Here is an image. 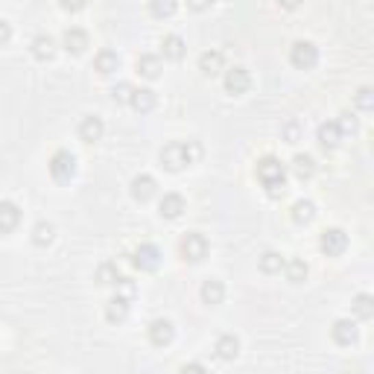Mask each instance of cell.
I'll list each match as a JSON object with an SVG mask.
<instances>
[{
	"label": "cell",
	"mask_w": 374,
	"mask_h": 374,
	"mask_svg": "<svg viewBox=\"0 0 374 374\" xmlns=\"http://www.w3.org/2000/svg\"><path fill=\"white\" fill-rule=\"evenodd\" d=\"M199 144H193V140H187V144H167L161 149V164L167 167L170 173H179V170H184V167H190V164L199 158Z\"/></svg>",
	"instance_id": "1"
},
{
	"label": "cell",
	"mask_w": 374,
	"mask_h": 374,
	"mask_svg": "<svg viewBox=\"0 0 374 374\" xmlns=\"http://www.w3.org/2000/svg\"><path fill=\"white\" fill-rule=\"evenodd\" d=\"M258 179H260L263 187H266L269 196H281L284 184H287V167H284L278 158L266 155V158L258 161Z\"/></svg>",
	"instance_id": "2"
},
{
	"label": "cell",
	"mask_w": 374,
	"mask_h": 374,
	"mask_svg": "<svg viewBox=\"0 0 374 374\" xmlns=\"http://www.w3.org/2000/svg\"><path fill=\"white\" fill-rule=\"evenodd\" d=\"M208 240H205V234H196V231H190V234H184L182 237V246H179V251H182V258L187 260V263H202L205 258H208Z\"/></svg>",
	"instance_id": "3"
},
{
	"label": "cell",
	"mask_w": 374,
	"mask_h": 374,
	"mask_svg": "<svg viewBox=\"0 0 374 374\" xmlns=\"http://www.w3.org/2000/svg\"><path fill=\"white\" fill-rule=\"evenodd\" d=\"M290 62L299 71H313L319 64V47L313 41H295L290 47Z\"/></svg>",
	"instance_id": "4"
},
{
	"label": "cell",
	"mask_w": 374,
	"mask_h": 374,
	"mask_svg": "<svg viewBox=\"0 0 374 374\" xmlns=\"http://www.w3.org/2000/svg\"><path fill=\"white\" fill-rule=\"evenodd\" d=\"M50 175H53V179H56L59 184H68L73 175H76V158H73V152L59 149L56 155L50 158Z\"/></svg>",
	"instance_id": "5"
},
{
	"label": "cell",
	"mask_w": 374,
	"mask_h": 374,
	"mask_svg": "<svg viewBox=\"0 0 374 374\" xmlns=\"http://www.w3.org/2000/svg\"><path fill=\"white\" fill-rule=\"evenodd\" d=\"M319 249H322L327 258H339L348 249V234L342 228H325L322 237H319Z\"/></svg>",
	"instance_id": "6"
},
{
	"label": "cell",
	"mask_w": 374,
	"mask_h": 374,
	"mask_svg": "<svg viewBox=\"0 0 374 374\" xmlns=\"http://www.w3.org/2000/svg\"><path fill=\"white\" fill-rule=\"evenodd\" d=\"M251 88V73L246 68H231L225 71V91L231 97H240V94H246Z\"/></svg>",
	"instance_id": "7"
},
{
	"label": "cell",
	"mask_w": 374,
	"mask_h": 374,
	"mask_svg": "<svg viewBox=\"0 0 374 374\" xmlns=\"http://www.w3.org/2000/svg\"><path fill=\"white\" fill-rule=\"evenodd\" d=\"M135 266L140 272H155L161 266V251L158 246H152V243H144L138 251H135Z\"/></svg>",
	"instance_id": "8"
},
{
	"label": "cell",
	"mask_w": 374,
	"mask_h": 374,
	"mask_svg": "<svg viewBox=\"0 0 374 374\" xmlns=\"http://www.w3.org/2000/svg\"><path fill=\"white\" fill-rule=\"evenodd\" d=\"M173 339H175V327H173L170 319H155V322L149 325V342L152 345L164 348V345H170Z\"/></svg>",
	"instance_id": "9"
},
{
	"label": "cell",
	"mask_w": 374,
	"mask_h": 374,
	"mask_svg": "<svg viewBox=\"0 0 374 374\" xmlns=\"http://www.w3.org/2000/svg\"><path fill=\"white\" fill-rule=\"evenodd\" d=\"M331 336L336 345H354L357 342V325L348 322V319H339V322H334L331 327Z\"/></svg>",
	"instance_id": "10"
},
{
	"label": "cell",
	"mask_w": 374,
	"mask_h": 374,
	"mask_svg": "<svg viewBox=\"0 0 374 374\" xmlns=\"http://www.w3.org/2000/svg\"><path fill=\"white\" fill-rule=\"evenodd\" d=\"M64 50L73 53V56H79V53L88 50V32L79 29V27H71V29H64Z\"/></svg>",
	"instance_id": "11"
},
{
	"label": "cell",
	"mask_w": 374,
	"mask_h": 374,
	"mask_svg": "<svg viewBox=\"0 0 374 374\" xmlns=\"http://www.w3.org/2000/svg\"><path fill=\"white\" fill-rule=\"evenodd\" d=\"M21 223V208L15 202H0V234L15 231Z\"/></svg>",
	"instance_id": "12"
},
{
	"label": "cell",
	"mask_w": 374,
	"mask_h": 374,
	"mask_svg": "<svg viewBox=\"0 0 374 374\" xmlns=\"http://www.w3.org/2000/svg\"><path fill=\"white\" fill-rule=\"evenodd\" d=\"M155 179L152 175H135L132 179V196H135L138 202H149L152 196H155Z\"/></svg>",
	"instance_id": "13"
},
{
	"label": "cell",
	"mask_w": 374,
	"mask_h": 374,
	"mask_svg": "<svg viewBox=\"0 0 374 374\" xmlns=\"http://www.w3.org/2000/svg\"><path fill=\"white\" fill-rule=\"evenodd\" d=\"M316 138H319V147H322V149H336L339 140H342V132H339L336 120H331V123H322V126H319Z\"/></svg>",
	"instance_id": "14"
},
{
	"label": "cell",
	"mask_w": 374,
	"mask_h": 374,
	"mask_svg": "<svg viewBox=\"0 0 374 374\" xmlns=\"http://www.w3.org/2000/svg\"><path fill=\"white\" fill-rule=\"evenodd\" d=\"M103 120L97 117V114H88L82 117V123H79V138L85 140V144H94V140H100L103 138Z\"/></svg>",
	"instance_id": "15"
},
{
	"label": "cell",
	"mask_w": 374,
	"mask_h": 374,
	"mask_svg": "<svg viewBox=\"0 0 374 374\" xmlns=\"http://www.w3.org/2000/svg\"><path fill=\"white\" fill-rule=\"evenodd\" d=\"M126 316H129V295H114L105 304V319L117 325V322H126Z\"/></svg>",
	"instance_id": "16"
},
{
	"label": "cell",
	"mask_w": 374,
	"mask_h": 374,
	"mask_svg": "<svg viewBox=\"0 0 374 374\" xmlns=\"http://www.w3.org/2000/svg\"><path fill=\"white\" fill-rule=\"evenodd\" d=\"M214 351H216L219 360H234V357L240 354V339H237L234 334H223V336L216 339Z\"/></svg>",
	"instance_id": "17"
},
{
	"label": "cell",
	"mask_w": 374,
	"mask_h": 374,
	"mask_svg": "<svg viewBox=\"0 0 374 374\" xmlns=\"http://www.w3.org/2000/svg\"><path fill=\"white\" fill-rule=\"evenodd\" d=\"M129 103H132V108H135V112L147 114V112H152V108H155V91H149V88H135Z\"/></svg>",
	"instance_id": "18"
},
{
	"label": "cell",
	"mask_w": 374,
	"mask_h": 374,
	"mask_svg": "<svg viewBox=\"0 0 374 374\" xmlns=\"http://www.w3.org/2000/svg\"><path fill=\"white\" fill-rule=\"evenodd\" d=\"M223 64H225V56L219 50H208V53L199 56V71L205 76H216L219 71H223Z\"/></svg>",
	"instance_id": "19"
},
{
	"label": "cell",
	"mask_w": 374,
	"mask_h": 374,
	"mask_svg": "<svg viewBox=\"0 0 374 374\" xmlns=\"http://www.w3.org/2000/svg\"><path fill=\"white\" fill-rule=\"evenodd\" d=\"M32 56H36L38 62H50L53 56H56V41H53L50 36H36L32 38Z\"/></svg>",
	"instance_id": "20"
},
{
	"label": "cell",
	"mask_w": 374,
	"mask_h": 374,
	"mask_svg": "<svg viewBox=\"0 0 374 374\" xmlns=\"http://www.w3.org/2000/svg\"><path fill=\"white\" fill-rule=\"evenodd\" d=\"M223 299H225V287H223V281L208 278V281L202 284V301H205V304H211V307H216V304H223Z\"/></svg>",
	"instance_id": "21"
},
{
	"label": "cell",
	"mask_w": 374,
	"mask_h": 374,
	"mask_svg": "<svg viewBox=\"0 0 374 374\" xmlns=\"http://www.w3.org/2000/svg\"><path fill=\"white\" fill-rule=\"evenodd\" d=\"M158 211H161V216H167V219H179V216L184 214V199H182L179 193H167V196L161 199Z\"/></svg>",
	"instance_id": "22"
},
{
	"label": "cell",
	"mask_w": 374,
	"mask_h": 374,
	"mask_svg": "<svg viewBox=\"0 0 374 374\" xmlns=\"http://www.w3.org/2000/svg\"><path fill=\"white\" fill-rule=\"evenodd\" d=\"M184 38L182 36H164L161 41V53H164V59H170V62H179L184 56Z\"/></svg>",
	"instance_id": "23"
},
{
	"label": "cell",
	"mask_w": 374,
	"mask_h": 374,
	"mask_svg": "<svg viewBox=\"0 0 374 374\" xmlns=\"http://www.w3.org/2000/svg\"><path fill=\"white\" fill-rule=\"evenodd\" d=\"M94 68L100 71L103 76L114 73V71L120 68V56H117L114 50H100V53H97V59H94Z\"/></svg>",
	"instance_id": "24"
},
{
	"label": "cell",
	"mask_w": 374,
	"mask_h": 374,
	"mask_svg": "<svg viewBox=\"0 0 374 374\" xmlns=\"http://www.w3.org/2000/svg\"><path fill=\"white\" fill-rule=\"evenodd\" d=\"M138 73L147 76V79H158V76H161V59L152 56V53L138 56Z\"/></svg>",
	"instance_id": "25"
},
{
	"label": "cell",
	"mask_w": 374,
	"mask_h": 374,
	"mask_svg": "<svg viewBox=\"0 0 374 374\" xmlns=\"http://www.w3.org/2000/svg\"><path fill=\"white\" fill-rule=\"evenodd\" d=\"M53 237H56V225L47 223V219H41V223H36V228H32V243L36 246H50Z\"/></svg>",
	"instance_id": "26"
},
{
	"label": "cell",
	"mask_w": 374,
	"mask_h": 374,
	"mask_svg": "<svg viewBox=\"0 0 374 374\" xmlns=\"http://www.w3.org/2000/svg\"><path fill=\"white\" fill-rule=\"evenodd\" d=\"M292 173L299 175V179L304 182V179H313V173H316V158L313 155H295L292 158Z\"/></svg>",
	"instance_id": "27"
},
{
	"label": "cell",
	"mask_w": 374,
	"mask_h": 374,
	"mask_svg": "<svg viewBox=\"0 0 374 374\" xmlns=\"http://www.w3.org/2000/svg\"><path fill=\"white\" fill-rule=\"evenodd\" d=\"M313 216H316V205L310 199H301L292 205V223L307 225V223H313Z\"/></svg>",
	"instance_id": "28"
},
{
	"label": "cell",
	"mask_w": 374,
	"mask_h": 374,
	"mask_svg": "<svg viewBox=\"0 0 374 374\" xmlns=\"http://www.w3.org/2000/svg\"><path fill=\"white\" fill-rule=\"evenodd\" d=\"M120 278H123V275L117 272V263H100V269H97V281H100L103 287H117Z\"/></svg>",
	"instance_id": "29"
},
{
	"label": "cell",
	"mask_w": 374,
	"mask_h": 374,
	"mask_svg": "<svg viewBox=\"0 0 374 374\" xmlns=\"http://www.w3.org/2000/svg\"><path fill=\"white\" fill-rule=\"evenodd\" d=\"M284 269H287V281H292V284H301L307 278V263L299 260V258L284 260Z\"/></svg>",
	"instance_id": "30"
},
{
	"label": "cell",
	"mask_w": 374,
	"mask_h": 374,
	"mask_svg": "<svg viewBox=\"0 0 374 374\" xmlns=\"http://www.w3.org/2000/svg\"><path fill=\"white\" fill-rule=\"evenodd\" d=\"M354 313L362 319V322H369V319L374 316V299L369 292H360L357 299H354Z\"/></svg>",
	"instance_id": "31"
},
{
	"label": "cell",
	"mask_w": 374,
	"mask_h": 374,
	"mask_svg": "<svg viewBox=\"0 0 374 374\" xmlns=\"http://www.w3.org/2000/svg\"><path fill=\"white\" fill-rule=\"evenodd\" d=\"M179 9V0H149V12L155 18H170Z\"/></svg>",
	"instance_id": "32"
},
{
	"label": "cell",
	"mask_w": 374,
	"mask_h": 374,
	"mask_svg": "<svg viewBox=\"0 0 374 374\" xmlns=\"http://www.w3.org/2000/svg\"><path fill=\"white\" fill-rule=\"evenodd\" d=\"M260 269L266 272V275H275V272H281V269H284V258L278 255V251H266V255L260 258Z\"/></svg>",
	"instance_id": "33"
},
{
	"label": "cell",
	"mask_w": 374,
	"mask_h": 374,
	"mask_svg": "<svg viewBox=\"0 0 374 374\" xmlns=\"http://www.w3.org/2000/svg\"><path fill=\"white\" fill-rule=\"evenodd\" d=\"M336 126H339V132H342V135H354V132H357V117L345 112V114H339Z\"/></svg>",
	"instance_id": "34"
},
{
	"label": "cell",
	"mask_w": 374,
	"mask_h": 374,
	"mask_svg": "<svg viewBox=\"0 0 374 374\" xmlns=\"http://www.w3.org/2000/svg\"><path fill=\"white\" fill-rule=\"evenodd\" d=\"M132 91H135V88H132L129 82H120V85H114V88H112L114 103H129V100H132Z\"/></svg>",
	"instance_id": "35"
},
{
	"label": "cell",
	"mask_w": 374,
	"mask_h": 374,
	"mask_svg": "<svg viewBox=\"0 0 374 374\" xmlns=\"http://www.w3.org/2000/svg\"><path fill=\"white\" fill-rule=\"evenodd\" d=\"M357 105L362 108V112H371V108H374V91H371V88H360V91H357Z\"/></svg>",
	"instance_id": "36"
},
{
	"label": "cell",
	"mask_w": 374,
	"mask_h": 374,
	"mask_svg": "<svg viewBox=\"0 0 374 374\" xmlns=\"http://www.w3.org/2000/svg\"><path fill=\"white\" fill-rule=\"evenodd\" d=\"M64 12H82V9L88 6V0H59Z\"/></svg>",
	"instance_id": "37"
},
{
	"label": "cell",
	"mask_w": 374,
	"mask_h": 374,
	"mask_svg": "<svg viewBox=\"0 0 374 374\" xmlns=\"http://www.w3.org/2000/svg\"><path fill=\"white\" fill-rule=\"evenodd\" d=\"M284 138H287L290 144H295V140H299V123H295V120H290V123L284 126Z\"/></svg>",
	"instance_id": "38"
},
{
	"label": "cell",
	"mask_w": 374,
	"mask_h": 374,
	"mask_svg": "<svg viewBox=\"0 0 374 374\" xmlns=\"http://www.w3.org/2000/svg\"><path fill=\"white\" fill-rule=\"evenodd\" d=\"M9 38H12V27H9L6 21L0 18V47H3V44H9Z\"/></svg>",
	"instance_id": "39"
},
{
	"label": "cell",
	"mask_w": 374,
	"mask_h": 374,
	"mask_svg": "<svg viewBox=\"0 0 374 374\" xmlns=\"http://www.w3.org/2000/svg\"><path fill=\"white\" fill-rule=\"evenodd\" d=\"M187 6H190L193 12H202V9L211 6V0H187Z\"/></svg>",
	"instance_id": "40"
},
{
	"label": "cell",
	"mask_w": 374,
	"mask_h": 374,
	"mask_svg": "<svg viewBox=\"0 0 374 374\" xmlns=\"http://www.w3.org/2000/svg\"><path fill=\"white\" fill-rule=\"evenodd\" d=\"M278 3H281V9H299L304 0H278Z\"/></svg>",
	"instance_id": "41"
},
{
	"label": "cell",
	"mask_w": 374,
	"mask_h": 374,
	"mask_svg": "<svg viewBox=\"0 0 374 374\" xmlns=\"http://www.w3.org/2000/svg\"><path fill=\"white\" fill-rule=\"evenodd\" d=\"M184 371H205V369L199 366V362H187V366H184Z\"/></svg>",
	"instance_id": "42"
},
{
	"label": "cell",
	"mask_w": 374,
	"mask_h": 374,
	"mask_svg": "<svg viewBox=\"0 0 374 374\" xmlns=\"http://www.w3.org/2000/svg\"><path fill=\"white\" fill-rule=\"evenodd\" d=\"M211 3H214V0H211Z\"/></svg>",
	"instance_id": "43"
}]
</instances>
